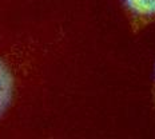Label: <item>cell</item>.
<instances>
[{"mask_svg": "<svg viewBox=\"0 0 155 139\" xmlns=\"http://www.w3.org/2000/svg\"><path fill=\"white\" fill-rule=\"evenodd\" d=\"M130 30L134 34L155 24V0H120Z\"/></svg>", "mask_w": 155, "mask_h": 139, "instance_id": "obj_2", "label": "cell"}, {"mask_svg": "<svg viewBox=\"0 0 155 139\" xmlns=\"http://www.w3.org/2000/svg\"><path fill=\"white\" fill-rule=\"evenodd\" d=\"M60 40L62 35L51 30L0 43V124L16 108Z\"/></svg>", "mask_w": 155, "mask_h": 139, "instance_id": "obj_1", "label": "cell"}, {"mask_svg": "<svg viewBox=\"0 0 155 139\" xmlns=\"http://www.w3.org/2000/svg\"><path fill=\"white\" fill-rule=\"evenodd\" d=\"M150 104L155 116V64L153 70V78H151V87H150Z\"/></svg>", "mask_w": 155, "mask_h": 139, "instance_id": "obj_3", "label": "cell"}]
</instances>
